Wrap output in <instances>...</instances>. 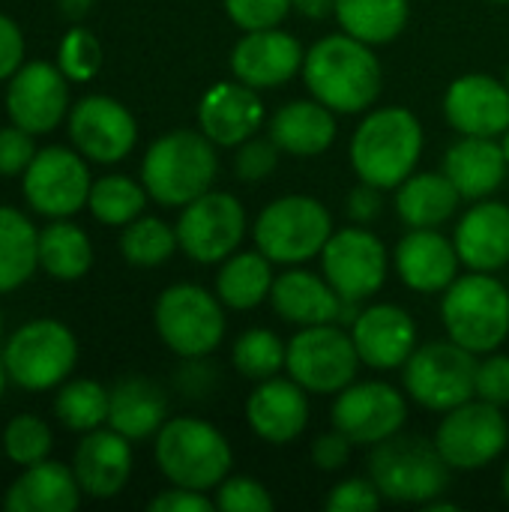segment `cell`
<instances>
[{
  "label": "cell",
  "mask_w": 509,
  "mask_h": 512,
  "mask_svg": "<svg viewBox=\"0 0 509 512\" xmlns=\"http://www.w3.org/2000/svg\"><path fill=\"white\" fill-rule=\"evenodd\" d=\"M81 504L75 471L60 462H36L6 489V512H72Z\"/></svg>",
  "instance_id": "f1b7e54d"
},
{
  "label": "cell",
  "mask_w": 509,
  "mask_h": 512,
  "mask_svg": "<svg viewBox=\"0 0 509 512\" xmlns=\"http://www.w3.org/2000/svg\"><path fill=\"white\" fill-rule=\"evenodd\" d=\"M168 396L150 378H123L111 390L108 426L129 441L153 438L168 420Z\"/></svg>",
  "instance_id": "4dcf8cb0"
},
{
  "label": "cell",
  "mask_w": 509,
  "mask_h": 512,
  "mask_svg": "<svg viewBox=\"0 0 509 512\" xmlns=\"http://www.w3.org/2000/svg\"><path fill=\"white\" fill-rule=\"evenodd\" d=\"M24 60V36L21 27L0 12V81L12 78Z\"/></svg>",
  "instance_id": "f907efd6"
},
{
  "label": "cell",
  "mask_w": 509,
  "mask_h": 512,
  "mask_svg": "<svg viewBox=\"0 0 509 512\" xmlns=\"http://www.w3.org/2000/svg\"><path fill=\"white\" fill-rule=\"evenodd\" d=\"M303 81L327 108L339 114H360L381 96L384 69L369 42L351 33H333L306 51Z\"/></svg>",
  "instance_id": "6da1fadb"
},
{
  "label": "cell",
  "mask_w": 509,
  "mask_h": 512,
  "mask_svg": "<svg viewBox=\"0 0 509 512\" xmlns=\"http://www.w3.org/2000/svg\"><path fill=\"white\" fill-rule=\"evenodd\" d=\"M93 3H96V0H57L60 12H63L66 18H72V21L84 18V15L93 9Z\"/></svg>",
  "instance_id": "11a10c76"
},
{
  "label": "cell",
  "mask_w": 509,
  "mask_h": 512,
  "mask_svg": "<svg viewBox=\"0 0 509 512\" xmlns=\"http://www.w3.org/2000/svg\"><path fill=\"white\" fill-rule=\"evenodd\" d=\"M351 339L357 345L360 363L378 372H390V369H402L414 354L417 324L402 306L378 303L354 318Z\"/></svg>",
  "instance_id": "ffe728a7"
},
{
  "label": "cell",
  "mask_w": 509,
  "mask_h": 512,
  "mask_svg": "<svg viewBox=\"0 0 509 512\" xmlns=\"http://www.w3.org/2000/svg\"><path fill=\"white\" fill-rule=\"evenodd\" d=\"M36 156V144H33V132L21 129V126H3L0 129V177H15L24 174L27 165Z\"/></svg>",
  "instance_id": "7dc6e473"
},
{
  "label": "cell",
  "mask_w": 509,
  "mask_h": 512,
  "mask_svg": "<svg viewBox=\"0 0 509 512\" xmlns=\"http://www.w3.org/2000/svg\"><path fill=\"white\" fill-rule=\"evenodd\" d=\"M423 510L426 512H453L456 510V504H450V501H438V498H435V501H429Z\"/></svg>",
  "instance_id": "9f6ffc18"
},
{
  "label": "cell",
  "mask_w": 509,
  "mask_h": 512,
  "mask_svg": "<svg viewBox=\"0 0 509 512\" xmlns=\"http://www.w3.org/2000/svg\"><path fill=\"white\" fill-rule=\"evenodd\" d=\"M369 477L387 501L426 507L447 492L450 465L435 441L396 432L372 447Z\"/></svg>",
  "instance_id": "277c9868"
},
{
  "label": "cell",
  "mask_w": 509,
  "mask_h": 512,
  "mask_svg": "<svg viewBox=\"0 0 509 512\" xmlns=\"http://www.w3.org/2000/svg\"><path fill=\"white\" fill-rule=\"evenodd\" d=\"M294 9H297L303 18L324 21V18L336 15V0H294Z\"/></svg>",
  "instance_id": "db71d44e"
},
{
  "label": "cell",
  "mask_w": 509,
  "mask_h": 512,
  "mask_svg": "<svg viewBox=\"0 0 509 512\" xmlns=\"http://www.w3.org/2000/svg\"><path fill=\"white\" fill-rule=\"evenodd\" d=\"M477 369V354L447 339L414 348L402 366V381L417 405L447 414L477 396Z\"/></svg>",
  "instance_id": "ba28073f"
},
{
  "label": "cell",
  "mask_w": 509,
  "mask_h": 512,
  "mask_svg": "<svg viewBox=\"0 0 509 512\" xmlns=\"http://www.w3.org/2000/svg\"><path fill=\"white\" fill-rule=\"evenodd\" d=\"M456 252L468 270L495 273L509 264V207L501 201L474 204L456 225Z\"/></svg>",
  "instance_id": "484cf974"
},
{
  "label": "cell",
  "mask_w": 509,
  "mask_h": 512,
  "mask_svg": "<svg viewBox=\"0 0 509 512\" xmlns=\"http://www.w3.org/2000/svg\"><path fill=\"white\" fill-rule=\"evenodd\" d=\"M180 249L177 231L156 219V216H138L123 228L120 252L132 267H159Z\"/></svg>",
  "instance_id": "74e56055"
},
{
  "label": "cell",
  "mask_w": 509,
  "mask_h": 512,
  "mask_svg": "<svg viewBox=\"0 0 509 512\" xmlns=\"http://www.w3.org/2000/svg\"><path fill=\"white\" fill-rule=\"evenodd\" d=\"M423 153V126L408 108H378L351 138V168L363 183L399 189Z\"/></svg>",
  "instance_id": "7a4b0ae2"
},
{
  "label": "cell",
  "mask_w": 509,
  "mask_h": 512,
  "mask_svg": "<svg viewBox=\"0 0 509 512\" xmlns=\"http://www.w3.org/2000/svg\"><path fill=\"white\" fill-rule=\"evenodd\" d=\"M57 66L63 69V75L69 81H90L102 69L99 39L84 27H72L60 42V63Z\"/></svg>",
  "instance_id": "b9f144b4"
},
{
  "label": "cell",
  "mask_w": 509,
  "mask_h": 512,
  "mask_svg": "<svg viewBox=\"0 0 509 512\" xmlns=\"http://www.w3.org/2000/svg\"><path fill=\"white\" fill-rule=\"evenodd\" d=\"M69 138L75 150L102 165L126 159L138 141V123L129 108L111 96H84L69 114Z\"/></svg>",
  "instance_id": "e0dca14e"
},
{
  "label": "cell",
  "mask_w": 509,
  "mask_h": 512,
  "mask_svg": "<svg viewBox=\"0 0 509 512\" xmlns=\"http://www.w3.org/2000/svg\"><path fill=\"white\" fill-rule=\"evenodd\" d=\"M441 318L453 342L474 354H492L509 336V291L489 273L456 276L441 300Z\"/></svg>",
  "instance_id": "8992f818"
},
{
  "label": "cell",
  "mask_w": 509,
  "mask_h": 512,
  "mask_svg": "<svg viewBox=\"0 0 509 512\" xmlns=\"http://www.w3.org/2000/svg\"><path fill=\"white\" fill-rule=\"evenodd\" d=\"M213 507L216 501H210L204 492L183 489V486H174L150 501V512H210Z\"/></svg>",
  "instance_id": "816d5d0a"
},
{
  "label": "cell",
  "mask_w": 509,
  "mask_h": 512,
  "mask_svg": "<svg viewBox=\"0 0 509 512\" xmlns=\"http://www.w3.org/2000/svg\"><path fill=\"white\" fill-rule=\"evenodd\" d=\"M507 168L504 144L480 135H465L444 156V174L459 189V195L471 201H483L495 189H501V183L507 180Z\"/></svg>",
  "instance_id": "83f0119b"
},
{
  "label": "cell",
  "mask_w": 509,
  "mask_h": 512,
  "mask_svg": "<svg viewBox=\"0 0 509 512\" xmlns=\"http://www.w3.org/2000/svg\"><path fill=\"white\" fill-rule=\"evenodd\" d=\"M459 198L447 174H411L399 183L396 213L408 228H438L456 216Z\"/></svg>",
  "instance_id": "1f68e13d"
},
{
  "label": "cell",
  "mask_w": 509,
  "mask_h": 512,
  "mask_svg": "<svg viewBox=\"0 0 509 512\" xmlns=\"http://www.w3.org/2000/svg\"><path fill=\"white\" fill-rule=\"evenodd\" d=\"M351 438H345L339 429L333 432H324L312 441V462L321 468V471H342L351 459Z\"/></svg>",
  "instance_id": "681fc988"
},
{
  "label": "cell",
  "mask_w": 509,
  "mask_h": 512,
  "mask_svg": "<svg viewBox=\"0 0 509 512\" xmlns=\"http://www.w3.org/2000/svg\"><path fill=\"white\" fill-rule=\"evenodd\" d=\"M264 123V102L243 81L213 84L198 105V126L216 147H240Z\"/></svg>",
  "instance_id": "7402d4cb"
},
{
  "label": "cell",
  "mask_w": 509,
  "mask_h": 512,
  "mask_svg": "<svg viewBox=\"0 0 509 512\" xmlns=\"http://www.w3.org/2000/svg\"><path fill=\"white\" fill-rule=\"evenodd\" d=\"M384 495L378 492V486L363 477H351V480H342L330 489L327 495V512H375L381 507Z\"/></svg>",
  "instance_id": "bcb514c9"
},
{
  "label": "cell",
  "mask_w": 509,
  "mask_h": 512,
  "mask_svg": "<svg viewBox=\"0 0 509 512\" xmlns=\"http://www.w3.org/2000/svg\"><path fill=\"white\" fill-rule=\"evenodd\" d=\"M216 510L222 512H270L273 495L252 477H225L216 486Z\"/></svg>",
  "instance_id": "7bdbcfd3"
},
{
  "label": "cell",
  "mask_w": 509,
  "mask_h": 512,
  "mask_svg": "<svg viewBox=\"0 0 509 512\" xmlns=\"http://www.w3.org/2000/svg\"><path fill=\"white\" fill-rule=\"evenodd\" d=\"M477 399L492 402L498 408L509 405V357L495 354L477 369Z\"/></svg>",
  "instance_id": "c3c4849f"
},
{
  "label": "cell",
  "mask_w": 509,
  "mask_h": 512,
  "mask_svg": "<svg viewBox=\"0 0 509 512\" xmlns=\"http://www.w3.org/2000/svg\"><path fill=\"white\" fill-rule=\"evenodd\" d=\"M231 462L225 435L198 417H174L156 432V465L174 486L195 492L216 489L228 477Z\"/></svg>",
  "instance_id": "5b68a950"
},
{
  "label": "cell",
  "mask_w": 509,
  "mask_h": 512,
  "mask_svg": "<svg viewBox=\"0 0 509 512\" xmlns=\"http://www.w3.org/2000/svg\"><path fill=\"white\" fill-rule=\"evenodd\" d=\"M231 363L234 369L249 378V381H267L273 375H279L288 363V345L264 327L246 330L231 351Z\"/></svg>",
  "instance_id": "ab89813d"
},
{
  "label": "cell",
  "mask_w": 509,
  "mask_h": 512,
  "mask_svg": "<svg viewBox=\"0 0 509 512\" xmlns=\"http://www.w3.org/2000/svg\"><path fill=\"white\" fill-rule=\"evenodd\" d=\"M108 405H111V393L99 381L81 378L57 393L54 414L72 432H93L102 423H108Z\"/></svg>",
  "instance_id": "f35d334b"
},
{
  "label": "cell",
  "mask_w": 509,
  "mask_h": 512,
  "mask_svg": "<svg viewBox=\"0 0 509 512\" xmlns=\"http://www.w3.org/2000/svg\"><path fill=\"white\" fill-rule=\"evenodd\" d=\"M39 267V231L15 207H0V294L21 288Z\"/></svg>",
  "instance_id": "836d02e7"
},
{
  "label": "cell",
  "mask_w": 509,
  "mask_h": 512,
  "mask_svg": "<svg viewBox=\"0 0 509 512\" xmlns=\"http://www.w3.org/2000/svg\"><path fill=\"white\" fill-rule=\"evenodd\" d=\"M219 171L216 144L204 132L177 129L150 144L141 162V180L162 207H186L210 192Z\"/></svg>",
  "instance_id": "3957f363"
},
{
  "label": "cell",
  "mask_w": 509,
  "mask_h": 512,
  "mask_svg": "<svg viewBox=\"0 0 509 512\" xmlns=\"http://www.w3.org/2000/svg\"><path fill=\"white\" fill-rule=\"evenodd\" d=\"M507 87H509V69H507Z\"/></svg>",
  "instance_id": "be15d7a7"
},
{
  "label": "cell",
  "mask_w": 509,
  "mask_h": 512,
  "mask_svg": "<svg viewBox=\"0 0 509 512\" xmlns=\"http://www.w3.org/2000/svg\"><path fill=\"white\" fill-rule=\"evenodd\" d=\"M132 441L114 429H93L75 450L72 471L90 498H114L132 477Z\"/></svg>",
  "instance_id": "d4e9b609"
},
{
  "label": "cell",
  "mask_w": 509,
  "mask_h": 512,
  "mask_svg": "<svg viewBox=\"0 0 509 512\" xmlns=\"http://www.w3.org/2000/svg\"><path fill=\"white\" fill-rule=\"evenodd\" d=\"M495 3H509V0H495Z\"/></svg>",
  "instance_id": "6125c7cd"
},
{
  "label": "cell",
  "mask_w": 509,
  "mask_h": 512,
  "mask_svg": "<svg viewBox=\"0 0 509 512\" xmlns=\"http://www.w3.org/2000/svg\"><path fill=\"white\" fill-rule=\"evenodd\" d=\"M381 192H384V189H378V186H372V183H363V180H360V186L348 195V216H351L354 222H360V225H366V222L378 219V216H381V210H384V198H381Z\"/></svg>",
  "instance_id": "f5cc1de1"
},
{
  "label": "cell",
  "mask_w": 509,
  "mask_h": 512,
  "mask_svg": "<svg viewBox=\"0 0 509 512\" xmlns=\"http://www.w3.org/2000/svg\"><path fill=\"white\" fill-rule=\"evenodd\" d=\"M291 9L294 0H225V12L240 30L276 27Z\"/></svg>",
  "instance_id": "f6af8a7d"
},
{
  "label": "cell",
  "mask_w": 509,
  "mask_h": 512,
  "mask_svg": "<svg viewBox=\"0 0 509 512\" xmlns=\"http://www.w3.org/2000/svg\"><path fill=\"white\" fill-rule=\"evenodd\" d=\"M177 243L198 264H219L246 237V210L231 192H204L177 219Z\"/></svg>",
  "instance_id": "4fadbf2b"
},
{
  "label": "cell",
  "mask_w": 509,
  "mask_h": 512,
  "mask_svg": "<svg viewBox=\"0 0 509 512\" xmlns=\"http://www.w3.org/2000/svg\"><path fill=\"white\" fill-rule=\"evenodd\" d=\"M504 153H507V162H509V129L504 132Z\"/></svg>",
  "instance_id": "91938a15"
},
{
  "label": "cell",
  "mask_w": 509,
  "mask_h": 512,
  "mask_svg": "<svg viewBox=\"0 0 509 512\" xmlns=\"http://www.w3.org/2000/svg\"><path fill=\"white\" fill-rule=\"evenodd\" d=\"M360 366L357 345L351 333H345L336 324H315L303 327L288 342V375L306 390V393H339L348 384H354Z\"/></svg>",
  "instance_id": "8fae6325"
},
{
  "label": "cell",
  "mask_w": 509,
  "mask_h": 512,
  "mask_svg": "<svg viewBox=\"0 0 509 512\" xmlns=\"http://www.w3.org/2000/svg\"><path fill=\"white\" fill-rule=\"evenodd\" d=\"M90 186L93 180L84 156L66 147L36 150L24 171V198L39 216L48 219H66L78 213L90 198Z\"/></svg>",
  "instance_id": "5bb4252c"
},
{
  "label": "cell",
  "mask_w": 509,
  "mask_h": 512,
  "mask_svg": "<svg viewBox=\"0 0 509 512\" xmlns=\"http://www.w3.org/2000/svg\"><path fill=\"white\" fill-rule=\"evenodd\" d=\"M408 417L405 396L384 381L348 384L333 402V429H339L351 444L375 447L393 438Z\"/></svg>",
  "instance_id": "2e32d148"
},
{
  "label": "cell",
  "mask_w": 509,
  "mask_h": 512,
  "mask_svg": "<svg viewBox=\"0 0 509 512\" xmlns=\"http://www.w3.org/2000/svg\"><path fill=\"white\" fill-rule=\"evenodd\" d=\"M408 0H336V18L345 33L369 42L387 45L408 24Z\"/></svg>",
  "instance_id": "d590c367"
},
{
  "label": "cell",
  "mask_w": 509,
  "mask_h": 512,
  "mask_svg": "<svg viewBox=\"0 0 509 512\" xmlns=\"http://www.w3.org/2000/svg\"><path fill=\"white\" fill-rule=\"evenodd\" d=\"M252 237L273 264H303L333 237V216L309 195H285L261 210Z\"/></svg>",
  "instance_id": "52a82bcc"
},
{
  "label": "cell",
  "mask_w": 509,
  "mask_h": 512,
  "mask_svg": "<svg viewBox=\"0 0 509 512\" xmlns=\"http://www.w3.org/2000/svg\"><path fill=\"white\" fill-rule=\"evenodd\" d=\"M270 264L273 261L261 249L228 255L222 270L216 273V297L237 312L261 306L273 288V267Z\"/></svg>",
  "instance_id": "d6a6232c"
},
{
  "label": "cell",
  "mask_w": 509,
  "mask_h": 512,
  "mask_svg": "<svg viewBox=\"0 0 509 512\" xmlns=\"http://www.w3.org/2000/svg\"><path fill=\"white\" fill-rule=\"evenodd\" d=\"M3 453L9 462H15L21 468H30L36 462L48 459L51 429L33 414H21V417L9 420L3 429Z\"/></svg>",
  "instance_id": "60d3db41"
},
{
  "label": "cell",
  "mask_w": 509,
  "mask_h": 512,
  "mask_svg": "<svg viewBox=\"0 0 509 512\" xmlns=\"http://www.w3.org/2000/svg\"><path fill=\"white\" fill-rule=\"evenodd\" d=\"M270 138L282 153L321 156L336 141V117L318 99H294L270 117Z\"/></svg>",
  "instance_id": "f546056e"
},
{
  "label": "cell",
  "mask_w": 509,
  "mask_h": 512,
  "mask_svg": "<svg viewBox=\"0 0 509 512\" xmlns=\"http://www.w3.org/2000/svg\"><path fill=\"white\" fill-rule=\"evenodd\" d=\"M303 57L306 51L300 42L279 27L246 30V36H240L231 51V72L237 81L255 90L282 87L294 78L297 69H303Z\"/></svg>",
  "instance_id": "44dd1931"
},
{
  "label": "cell",
  "mask_w": 509,
  "mask_h": 512,
  "mask_svg": "<svg viewBox=\"0 0 509 512\" xmlns=\"http://www.w3.org/2000/svg\"><path fill=\"white\" fill-rule=\"evenodd\" d=\"M69 78L60 66L33 60L21 66L6 87L9 120L33 135H45L60 126L69 111Z\"/></svg>",
  "instance_id": "ac0fdd59"
},
{
  "label": "cell",
  "mask_w": 509,
  "mask_h": 512,
  "mask_svg": "<svg viewBox=\"0 0 509 512\" xmlns=\"http://www.w3.org/2000/svg\"><path fill=\"white\" fill-rule=\"evenodd\" d=\"M321 267L345 303H360L384 288L387 249L366 228H342L321 249Z\"/></svg>",
  "instance_id": "9a60e30c"
},
{
  "label": "cell",
  "mask_w": 509,
  "mask_h": 512,
  "mask_svg": "<svg viewBox=\"0 0 509 512\" xmlns=\"http://www.w3.org/2000/svg\"><path fill=\"white\" fill-rule=\"evenodd\" d=\"M279 147L273 138H249L237 147L234 153V174L240 183H258L267 174H273L276 162H279Z\"/></svg>",
  "instance_id": "ee69618b"
},
{
  "label": "cell",
  "mask_w": 509,
  "mask_h": 512,
  "mask_svg": "<svg viewBox=\"0 0 509 512\" xmlns=\"http://www.w3.org/2000/svg\"><path fill=\"white\" fill-rule=\"evenodd\" d=\"M0 336H3V312H0Z\"/></svg>",
  "instance_id": "94428289"
},
{
  "label": "cell",
  "mask_w": 509,
  "mask_h": 512,
  "mask_svg": "<svg viewBox=\"0 0 509 512\" xmlns=\"http://www.w3.org/2000/svg\"><path fill=\"white\" fill-rule=\"evenodd\" d=\"M273 312L297 327H315V324H333L342 318V297L336 288L309 273V270H288L279 279H273L270 288Z\"/></svg>",
  "instance_id": "4316f807"
},
{
  "label": "cell",
  "mask_w": 509,
  "mask_h": 512,
  "mask_svg": "<svg viewBox=\"0 0 509 512\" xmlns=\"http://www.w3.org/2000/svg\"><path fill=\"white\" fill-rule=\"evenodd\" d=\"M90 264H93V246L78 225L66 219H54L39 231V267L51 279L75 282L90 270Z\"/></svg>",
  "instance_id": "e575fe53"
},
{
  "label": "cell",
  "mask_w": 509,
  "mask_h": 512,
  "mask_svg": "<svg viewBox=\"0 0 509 512\" xmlns=\"http://www.w3.org/2000/svg\"><path fill=\"white\" fill-rule=\"evenodd\" d=\"M6 381H9V372H6V363H3V354H0V396L6 390Z\"/></svg>",
  "instance_id": "6f0895ef"
},
{
  "label": "cell",
  "mask_w": 509,
  "mask_h": 512,
  "mask_svg": "<svg viewBox=\"0 0 509 512\" xmlns=\"http://www.w3.org/2000/svg\"><path fill=\"white\" fill-rule=\"evenodd\" d=\"M246 420L252 432L267 444H291L309 426V396L294 378L258 381L246 402Z\"/></svg>",
  "instance_id": "603a6c76"
},
{
  "label": "cell",
  "mask_w": 509,
  "mask_h": 512,
  "mask_svg": "<svg viewBox=\"0 0 509 512\" xmlns=\"http://www.w3.org/2000/svg\"><path fill=\"white\" fill-rule=\"evenodd\" d=\"M87 207H90V213L102 225H129L132 219H138L144 213V207H147V189L138 186L132 177L108 174V177H99L90 186Z\"/></svg>",
  "instance_id": "8d00e7d4"
},
{
  "label": "cell",
  "mask_w": 509,
  "mask_h": 512,
  "mask_svg": "<svg viewBox=\"0 0 509 512\" xmlns=\"http://www.w3.org/2000/svg\"><path fill=\"white\" fill-rule=\"evenodd\" d=\"M444 114L462 135L498 138L509 129V87L486 72L462 75L447 87Z\"/></svg>",
  "instance_id": "d6986e66"
},
{
  "label": "cell",
  "mask_w": 509,
  "mask_h": 512,
  "mask_svg": "<svg viewBox=\"0 0 509 512\" xmlns=\"http://www.w3.org/2000/svg\"><path fill=\"white\" fill-rule=\"evenodd\" d=\"M435 444L450 468L480 471L507 450L509 423L498 405L471 399L447 411V417L438 426Z\"/></svg>",
  "instance_id": "7c38bea8"
},
{
  "label": "cell",
  "mask_w": 509,
  "mask_h": 512,
  "mask_svg": "<svg viewBox=\"0 0 509 512\" xmlns=\"http://www.w3.org/2000/svg\"><path fill=\"white\" fill-rule=\"evenodd\" d=\"M501 489H504V498H507L509 504V462L507 468H504V477H501Z\"/></svg>",
  "instance_id": "680465c9"
},
{
  "label": "cell",
  "mask_w": 509,
  "mask_h": 512,
  "mask_svg": "<svg viewBox=\"0 0 509 512\" xmlns=\"http://www.w3.org/2000/svg\"><path fill=\"white\" fill-rule=\"evenodd\" d=\"M75 360L78 342L72 330L54 318L27 321L9 336L3 348L9 381L30 393L63 384V378L75 369Z\"/></svg>",
  "instance_id": "30bf717a"
},
{
  "label": "cell",
  "mask_w": 509,
  "mask_h": 512,
  "mask_svg": "<svg viewBox=\"0 0 509 512\" xmlns=\"http://www.w3.org/2000/svg\"><path fill=\"white\" fill-rule=\"evenodd\" d=\"M396 273L411 291H447L459 273L456 243L435 228H411L396 246Z\"/></svg>",
  "instance_id": "cb8c5ba5"
},
{
  "label": "cell",
  "mask_w": 509,
  "mask_h": 512,
  "mask_svg": "<svg viewBox=\"0 0 509 512\" xmlns=\"http://www.w3.org/2000/svg\"><path fill=\"white\" fill-rule=\"evenodd\" d=\"M222 300L201 285H171L156 300V333L183 360H201L213 354L225 339Z\"/></svg>",
  "instance_id": "9c48e42d"
}]
</instances>
